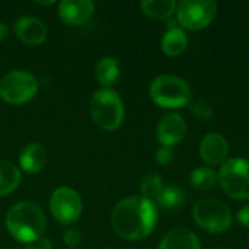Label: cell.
Returning a JSON list of instances; mask_svg holds the SVG:
<instances>
[{
	"mask_svg": "<svg viewBox=\"0 0 249 249\" xmlns=\"http://www.w3.org/2000/svg\"><path fill=\"white\" fill-rule=\"evenodd\" d=\"M111 222L114 231L121 238L137 241L152 233L158 222V210L153 201L133 196L115 206Z\"/></svg>",
	"mask_w": 249,
	"mask_h": 249,
	"instance_id": "6da1fadb",
	"label": "cell"
},
{
	"mask_svg": "<svg viewBox=\"0 0 249 249\" xmlns=\"http://www.w3.org/2000/svg\"><path fill=\"white\" fill-rule=\"evenodd\" d=\"M6 226L18 242L32 244L39 241L45 232V216L35 203L22 201L7 212Z\"/></svg>",
	"mask_w": 249,
	"mask_h": 249,
	"instance_id": "7a4b0ae2",
	"label": "cell"
},
{
	"mask_svg": "<svg viewBox=\"0 0 249 249\" xmlns=\"http://www.w3.org/2000/svg\"><path fill=\"white\" fill-rule=\"evenodd\" d=\"M89 108L93 121L107 131H114L123 124L124 104L120 95L109 88H104L93 93Z\"/></svg>",
	"mask_w": 249,
	"mask_h": 249,
	"instance_id": "3957f363",
	"label": "cell"
},
{
	"mask_svg": "<svg viewBox=\"0 0 249 249\" xmlns=\"http://www.w3.org/2000/svg\"><path fill=\"white\" fill-rule=\"evenodd\" d=\"M191 96L193 93L190 85L178 76L162 74L158 76L150 85V98L162 108H182L191 102Z\"/></svg>",
	"mask_w": 249,
	"mask_h": 249,
	"instance_id": "277c9868",
	"label": "cell"
},
{
	"mask_svg": "<svg viewBox=\"0 0 249 249\" xmlns=\"http://www.w3.org/2000/svg\"><path fill=\"white\" fill-rule=\"evenodd\" d=\"M193 217L198 228L210 233H223L232 225V213L229 207L216 198L197 201L193 210Z\"/></svg>",
	"mask_w": 249,
	"mask_h": 249,
	"instance_id": "5b68a950",
	"label": "cell"
},
{
	"mask_svg": "<svg viewBox=\"0 0 249 249\" xmlns=\"http://www.w3.org/2000/svg\"><path fill=\"white\" fill-rule=\"evenodd\" d=\"M219 182L231 198H249V160L233 158L225 162L219 172Z\"/></svg>",
	"mask_w": 249,
	"mask_h": 249,
	"instance_id": "8992f818",
	"label": "cell"
},
{
	"mask_svg": "<svg viewBox=\"0 0 249 249\" xmlns=\"http://www.w3.org/2000/svg\"><path fill=\"white\" fill-rule=\"evenodd\" d=\"M38 90L36 79L23 70H15L0 79V98L12 105L31 101Z\"/></svg>",
	"mask_w": 249,
	"mask_h": 249,
	"instance_id": "52a82bcc",
	"label": "cell"
},
{
	"mask_svg": "<svg viewBox=\"0 0 249 249\" xmlns=\"http://www.w3.org/2000/svg\"><path fill=\"white\" fill-rule=\"evenodd\" d=\"M217 15V4L213 0H184L177 6V22L191 31L203 29Z\"/></svg>",
	"mask_w": 249,
	"mask_h": 249,
	"instance_id": "ba28073f",
	"label": "cell"
},
{
	"mask_svg": "<svg viewBox=\"0 0 249 249\" xmlns=\"http://www.w3.org/2000/svg\"><path fill=\"white\" fill-rule=\"evenodd\" d=\"M50 209L57 222L63 225H70L80 217L82 201L74 190L69 187H61L53 193Z\"/></svg>",
	"mask_w": 249,
	"mask_h": 249,
	"instance_id": "9c48e42d",
	"label": "cell"
},
{
	"mask_svg": "<svg viewBox=\"0 0 249 249\" xmlns=\"http://www.w3.org/2000/svg\"><path fill=\"white\" fill-rule=\"evenodd\" d=\"M187 133V124L178 114L163 115L156 127V136L163 147H172L178 144Z\"/></svg>",
	"mask_w": 249,
	"mask_h": 249,
	"instance_id": "30bf717a",
	"label": "cell"
},
{
	"mask_svg": "<svg viewBox=\"0 0 249 249\" xmlns=\"http://www.w3.org/2000/svg\"><path fill=\"white\" fill-rule=\"evenodd\" d=\"M95 4L90 0H64L58 6V15L67 25L77 26L90 19Z\"/></svg>",
	"mask_w": 249,
	"mask_h": 249,
	"instance_id": "8fae6325",
	"label": "cell"
},
{
	"mask_svg": "<svg viewBox=\"0 0 249 249\" xmlns=\"http://www.w3.org/2000/svg\"><path fill=\"white\" fill-rule=\"evenodd\" d=\"M228 153H229V144L222 134L212 133L201 140L200 156L204 162L210 165H220L226 160Z\"/></svg>",
	"mask_w": 249,
	"mask_h": 249,
	"instance_id": "7c38bea8",
	"label": "cell"
},
{
	"mask_svg": "<svg viewBox=\"0 0 249 249\" xmlns=\"http://www.w3.org/2000/svg\"><path fill=\"white\" fill-rule=\"evenodd\" d=\"M15 34L26 45H39L47 38V28L39 19L25 16L16 20Z\"/></svg>",
	"mask_w": 249,
	"mask_h": 249,
	"instance_id": "4fadbf2b",
	"label": "cell"
},
{
	"mask_svg": "<svg viewBox=\"0 0 249 249\" xmlns=\"http://www.w3.org/2000/svg\"><path fill=\"white\" fill-rule=\"evenodd\" d=\"M47 162V150L39 143H31L22 149L19 156L20 168L28 174L39 172Z\"/></svg>",
	"mask_w": 249,
	"mask_h": 249,
	"instance_id": "5bb4252c",
	"label": "cell"
},
{
	"mask_svg": "<svg viewBox=\"0 0 249 249\" xmlns=\"http://www.w3.org/2000/svg\"><path fill=\"white\" fill-rule=\"evenodd\" d=\"M159 249H201L198 238L185 228L171 231L160 242Z\"/></svg>",
	"mask_w": 249,
	"mask_h": 249,
	"instance_id": "9a60e30c",
	"label": "cell"
},
{
	"mask_svg": "<svg viewBox=\"0 0 249 249\" xmlns=\"http://www.w3.org/2000/svg\"><path fill=\"white\" fill-rule=\"evenodd\" d=\"M188 39L187 34L181 28L168 29L166 34L162 38V50L169 57H178L181 55L187 48Z\"/></svg>",
	"mask_w": 249,
	"mask_h": 249,
	"instance_id": "2e32d148",
	"label": "cell"
},
{
	"mask_svg": "<svg viewBox=\"0 0 249 249\" xmlns=\"http://www.w3.org/2000/svg\"><path fill=\"white\" fill-rule=\"evenodd\" d=\"M175 0H143L140 7L144 15L153 19H168L177 10Z\"/></svg>",
	"mask_w": 249,
	"mask_h": 249,
	"instance_id": "e0dca14e",
	"label": "cell"
},
{
	"mask_svg": "<svg viewBox=\"0 0 249 249\" xmlns=\"http://www.w3.org/2000/svg\"><path fill=\"white\" fill-rule=\"evenodd\" d=\"M95 76H96L98 82L105 88L114 85L120 77V64H118V61L115 58H112V57H104L96 64Z\"/></svg>",
	"mask_w": 249,
	"mask_h": 249,
	"instance_id": "ac0fdd59",
	"label": "cell"
},
{
	"mask_svg": "<svg viewBox=\"0 0 249 249\" xmlns=\"http://www.w3.org/2000/svg\"><path fill=\"white\" fill-rule=\"evenodd\" d=\"M19 182H20L19 169L7 160H0V197H4L12 191H15Z\"/></svg>",
	"mask_w": 249,
	"mask_h": 249,
	"instance_id": "d6986e66",
	"label": "cell"
},
{
	"mask_svg": "<svg viewBox=\"0 0 249 249\" xmlns=\"http://www.w3.org/2000/svg\"><path fill=\"white\" fill-rule=\"evenodd\" d=\"M156 201L162 209H165L168 212H175L185 204L187 196L182 188H179L177 185H169V187H163V190Z\"/></svg>",
	"mask_w": 249,
	"mask_h": 249,
	"instance_id": "ffe728a7",
	"label": "cell"
},
{
	"mask_svg": "<svg viewBox=\"0 0 249 249\" xmlns=\"http://www.w3.org/2000/svg\"><path fill=\"white\" fill-rule=\"evenodd\" d=\"M219 182V174L210 168H197L191 172L190 184L197 191H209L216 187Z\"/></svg>",
	"mask_w": 249,
	"mask_h": 249,
	"instance_id": "44dd1931",
	"label": "cell"
},
{
	"mask_svg": "<svg viewBox=\"0 0 249 249\" xmlns=\"http://www.w3.org/2000/svg\"><path fill=\"white\" fill-rule=\"evenodd\" d=\"M163 190V182L160 179V177L158 174H149L143 178L142 184H140V191H142V197L153 201L158 200V197L160 196Z\"/></svg>",
	"mask_w": 249,
	"mask_h": 249,
	"instance_id": "7402d4cb",
	"label": "cell"
},
{
	"mask_svg": "<svg viewBox=\"0 0 249 249\" xmlns=\"http://www.w3.org/2000/svg\"><path fill=\"white\" fill-rule=\"evenodd\" d=\"M190 111L200 120H209L213 115V107L207 101H194L190 105Z\"/></svg>",
	"mask_w": 249,
	"mask_h": 249,
	"instance_id": "603a6c76",
	"label": "cell"
},
{
	"mask_svg": "<svg viewBox=\"0 0 249 249\" xmlns=\"http://www.w3.org/2000/svg\"><path fill=\"white\" fill-rule=\"evenodd\" d=\"M63 241H64V244H66V247H67V248H76V247H79V245H80V242H82V236H80V233H79V231H77V229L70 228V229H67V231L64 232V235H63Z\"/></svg>",
	"mask_w": 249,
	"mask_h": 249,
	"instance_id": "cb8c5ba5",
	"label": "cell"
},
{
	"mask_svg": "<svg viewBox=\"0 0 249 249\" xmlns=\"http://www.w3.org/2000/svg\"><path fill=\"white\" fill-rule=\"evenodd\" d=\"M174 159H175V155H174L171 147H163L162 146L160 149H158V152H156V162L159 165H162V166L171 165L174 162Z\"/></svg>",
	"mask_w": 249,
	"mask_h": 249,
	"instance_id": "d4e9b609",
	"label": "cell"
},
{
	"mask_svg": "<svg viewBox=\"0 0 249 249\" xmlns=\"http://www.w3.org/2000/svg\"><path fill=\"white\" fill-rule=\"evenodd\" d=\"M238 222L249 229V206H245L244 209L239 210L238 213Z\"/></svg>",
	"mask_w": 249,
	"mask_h": 249,
	"instance_id": "484cf974",
	"label": "cell"
},
{
	"mask_svg": "<svg viewBox=\"0 0 249 249\" xmlns=\"http://www.w3.org/2000/svg\"><path fill=\"white\" fill-rule=\"evenodd\" d=\"M51 248H53V245H51V241H50V239L41 238V239L38 241V247H36V249H51Z\"/></svg>",
	"mask_w": 249,
	"mask_h": 249,
	"instance_id": "4316f807",
	"label": "cell"
},
{
	"mask_svg": "<svg viewBox=\"0 0 249 249\" xmlns=\"http://www.w3.org/2000/svg\"><path fill=\"white\" fill-rule=\"evenodd\" d=\"M7 32H9L7 25H6V23H3V22H0V41H3V39L6 38Z\"/></svg>",
	"mask_w": 249,
	"mask_h": 249,
	"instance_id": "83f0119b",
	"label": "cell"
},
{
	"mask_svg": "<svg viewBox=\"0 0 249 249\" xmlns=\"http://www.w3.org/2000/svg\"><path fill=\"white\" fill-rule=\"evenodd\" d=\"M25 249H36L35 247H28V248H25Z\"/></svg>",
	"mask_w": 249,
	"mask_h": 249,
	"instance_id": "f1b7e54d",
	"label": "cell"
}]
</instances>
